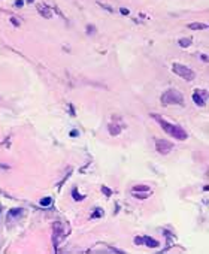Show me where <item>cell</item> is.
I'll list each match as a JSON object with an SVG mask.
<instances>
[{
	"mask_svg": "<svg viewBox=\"0 0 209 254\" xmlns=\"http://www.w3.org/2000/svg\"><path fill=\"white\" fill-rule=\"evenodd\" d=\"M154 118H156L157 121L160 123V126L161 129L166 132V133H169L170 136H173L176 139H179V141H185L187 138H188V135H187V132L182 129L181 126H176V124H170V123H167L166 120H163V118H160V117H157V115H152Z\"/></svg>",
	"mask_w": 209,
	"mask_h": 254,
	"instance_id": "cell-1",
	"label": "cell"
},
{
	"mask_svg": "<svg viewBox=\"0 0 209 254\" xmlns=\"http://www.w3.org/2000/svg\"><path fill=\"white\" fill-rule=\"evenodd\" d=\"M161 103L163 105H179V106H184V97L178 90H167L161 96Z\"/></svg>",
	"mask_w": 209,
	"mask_h": 254,
	"instance_id": "cell-2",
	"label": "cell"
},
{
	"mask_svg": "<svg viewBox=\"0 0 209 254\" xmlns=\"http://www.w3.org/2000/svg\"><path fill=\"white\" fill-rule=\"evenodd\" d=\"M172 70H173L178 76H181L182 79H185V81H193L194 78H196V73L194 70H191L188 66H185V64H181V63H173V66H172Z\"/></svg>",
	"mask_w": 209,
	"mask_h": 254,
	"instance_id": "cell-3",
	"label": "cell"
},
{
	"mask_svg": "<svg viewBox=\"0 0 209 254\" xmlns=\"http://www.w3.org/2000/svg\"><path fill=\"white\" fill-rule=\"evenodd\" d=\"M156 149L160 154H169L173 149V144L167 139H156Z\"/></svg>",
	"mask_w": 209,
	"mask_h": 254,
	"instance_id": "cell-4",
	"label": "cell"
},
{
	"mask_svg": "<svg viewBox=\"0 0 209 254\" xmlns=\"http://www.w3.org/2000/svg\"><path fill=\"white\" fill-rule=\"evenodd\" d=\"M37 12L43 17V18H46V19H50V18H52V12H51V8L48 6V5H43V3H37Z\"/></svg>",
	"mask_w": 209,
	"mask_h": 254,
	"instance_id": "cell-5",
	"label": "cell"
},
{
	"mask_svg": "<svg viewBox=\"0 0 209 254\" xmlns=\"http://www.w3.org/2000/svg\"><path fill=\"white\" fill-rule=\"evenodd\" d=\"M193 100H194V103H196L197 106H205V103H206V93L203 91V93L200 94V91H196V93L193 94Z\"/></svg>",
	"mask_w": 209,
	"mask_h": 254,
	"instance_id": "cell-6",
	"label": "cell"
},
{
	"mask_svg": "<svg viewBox=\"0 0 209 254\" xmlns=\"http://www.w3.org/2000/svg\"><path fill=\"white\" fill-rule=\"evenodd\" d=\"M142 239H143V245H146L148 248H157V247L160 245V242H158V241L152 239V238H149V236H143Z\"/></svg>",
	"mask_w": 209,
	"mask_h": 254,
	"instance_id": "cell-7",
	"label": "cell"
},
{
	"mask_svg": "<svg viewBox=\"0 0 209 254\" xmlns=\"http://www.w3.org/2000/svg\"><path fill=\"white\" fill-rule=\"evenodd\" d=\"M188 29L190 30H206L208 24H205V22H191V24H188Z\"/></svg>",
	"mask_w": 209,
	"mask_h": 254,
	"instance_id": "cell-8",
	"label": "cell"
},
{
	"mask_svg": "<svg viewBox=\"0 0 209 254\" xmlns=\"http://www.w3.org/2000/svg\"><path fill=\"white\" fill-rule=\"evenodd\" d=\"M178 45H179L181 48H188V46L191 45V37H181V39L178 40Z\"/></svg>",
	"mask_w": 209,
	"mask_h": 254,
	"instance_id": "cell-9",
	"label": "cell"
},
{
	"mask_svg": "<svg viewBox=\"0 0 209 254\" xmlns=\"http://www.w3.org/2000/svg\"><path fill=\"white\" fill-rule=\"evenodd\" d=\"M133 191H146V193H149V187L148 185H135Z\"/></svg>",
	"mask_w": 209,
	"mask_h": 254,
	"instance_id": "cell-10",
	"label": "cell"
},
{
	"mask_svg": "<svg viewBox=\"0 0 209 254\" xmlns=\"http://www.w3.org/2000/svg\"><path fill=\"white\" fill-rule=\"evenodd\" d=\"M8 215H12V217L22 215V209H19V208H14V209H11V211H9V214H8Z\"/></svg>",
	"mask_w": 209,
	"mask_h": 254,
	"instance_id": "cell-11",
	"label": "cell"
},
{
	"mask_svg": "<svg viewBox=\"0 0 209 254\" xmlns=\"http://www.w3.org/2000/svg\"><path fill=\"white\" fill-rule=\"evenodd\" d=\"M109 132H111V135H112V136H115V135H120L121 129H120V127H115L114 124H111V126H109Z\"/></svg>",
	"mask_w": 209,
	"mask_h": 254,
	"instance_id": "cell-12",
	"label": "cell"
},
{
	"mask_svg": "<svg viewBox=\"0 0 209 254\" xmlns=\"http://www.w3.org/2000/svg\"><path fill=\"white\" fill-rule=\"evenodd\" d=\"M72 196H73V199L76 200V202H79V200L84 199V196H81V194L78 193V188H73V190H72Z\"/></svg>",
	"mask_w": 209,
	"mask_h": 254,
	"instance_id": "cell-13",
	"label": "cell"
},
{
	"mask_svg": "<svg viewBox=\"0 0 209 254\" xmlns=\"http://www.w3.org/2000/svg\"><path fill=\"white\" fill-rule=\"evenodd\" d=\"M39 203H40V206H50L52 203V199L51 197H43V199H40Z\"/></svg>",
	"mask_w": 209,
	"mask_h": 254,
	"instance_id": "cell-14",
	"label": "cell"
},
{
	"mask_svg": "<svg viewBox=\"0 0 209 254\" xmlns=\"http://www.w3.org/2000/svg\"><path fill=\"white\" fill-rule=\"evenodd\" d=\"M102 191H103V193L106 194V196H108V197H111V196H112V190H111V188H108L106 185H103V187H102Z\"/></svg>",
	"mask_w": 209,
	"mask_h": 254,
	"instance_id": "cell-15",
	"label": "cell"
},
{
	"mask_svg": "<svg viewBox=\"0 0 209 254\" xmlns=\"http://www.w3.org/2000/svg\"><path fill=\"white\" fill-rule=\"evenodd\" d=\"M94 33H96V27L91 26V24H88L87 26V35H94Z\"/></svg>",
	"mask_w": 209,
	"mask_h": 254,
	"instance_id": "cell-16",
	"label": "cell"
},
{
	"mask_svg": "<svg viewBox=\"0 0 209 254\" xmlns=\"http://www.w3.org/2000/svg\"><path fill=\"white\" fill-rule=\"evenodd\" d=\"M102 214H103V212H102V209H99V208H97L91 217H93V218H99V217H102Z\"/></svg>",
	"mask_w": 209,
	"mask_h": 254,
	"instance_id": "cell-17",
	"label": "cell"
},
{
	"mask_svg": "<svg viewBox=\"0 0 209 254\" xmlns=\"http://www.w3.org/2000/svg\"><path fill=\"white\" fill-rule=\"evenodd\" d=\"M24 3H26L24 0H15V3H14V5H15V8H22V6H24Z\"/></svg>",
	"mask_w": 209,
	"mask_h": 254,
	"instance_id": "cell-18",
	"label": "cell"
},
{
	"mask_svg": "<svg viewBox=\"0 0 209 254\" xmlns=\"http://www.w3.org/2000/svg\"><path fill=\"white\" fill-rule=\"evenodd\" d=\"M99 6H100V8H103V9H106V11H109V12H114V9H112L111 6H108V5H103V3H99Z\"/></svg>",
	"mask_w": 209,
	"mask_h": 254,
	"instance_id": "cell-19",
	"label": "cell"
},
{
	"mask_svg": "<svg viewBox=\"0 0 209 254\" xmlns=\"http://www.w3.org/2000/svg\"><path fill=\"white\" fill-rule=\"evenodd\" d=\"M9 19H11V22H12V24H14L15 27H18V26L21 24V22H19V21L17 19V17H12V18H9Z\"/></svg>",
	"mask_w": 209,
	"mask_h": 254,
	"instance_id": "cell-20",
	"label": "cell"
},
{
	"mask_svg": "<svg viewBox=\"0 0 209 254\" xmlns=\"http://www.w3.org/2000/svg\"><path fill=\"white\" fill-rule=\"evenodd\" d=\"M135 244H136V245H143V239L139 238V236H138V238H135Z\"/></svg>",
	"mask_w": 209,
	"mask_h": 254,
	"instance_id": "cell-21",
	"label": "cell"
},
{
	"mask_svg": "<svg viewBox=\"0 0 209 254\" xmlns=\"http://www.w3.org/2000/svg\"><path fill=\"white\" fill-rule=\"evenodd\" d=\"M120 12H121V15H128V14H130V11H128L127 8H121Z\"/></svg>",
	"mask_w": 209,
	"mask_h": 254,
	"instance_id": "cell-22",
	"label": "cell"
},
{
	"mask_svg": "<svg viewBox=\"0 0 209 254\" xmlns=\"http://www.w3.org/2000/svg\"><path fill=\"white\" fill-rule=\"evenodd\" d=\"M54 9H55V12H57V14H58V15H60V17H61V18H64V15H63V12H61V11H60V9H58V8H57V6H55V8H54ZM66 19V18H64Z\"/></svg>",
	"mask_w": 209,
	"mask_h": 254,
	"instance_id": "cell-23",
	"label": "cell"
},
{
	"mask_svg": "<svg viewBox=\"0 0 209 254\" xmlns=\"http://www.w3.org/2000/svg\"><path fill=\"white\" fill-rule=\"evenodd\" d=\"M135 194V197H138V199H145L146 197V194H136V193H133Z\"/></svg>",
	"mask_w": 209,
	"mask_h": 254,
	"instance_id": "cell-24",
	"label": "cell"
},
{
	"mask_svg": "<svg viewBox=\"0 0 209 254\" xmlns=\"http://www.w3.org/2000/svg\"><path fill=\"white\" fill-rule=\"evenodd\" d=\"M69 108H70V115H72V117H75L76 114H75V109H73V105H69Z\"/></svg>",
	"mask_w": 209,
	"mask_h": 254,
	"instance_id": "cell-25",
	"label": "cell"
},
{
	"mask_svg": "<svg viewBox=\"0 0 209 254\" xmlns=\"http://www.w3.org/2000/svg\"><path fill=\"white\" fill-rule=\"evenodd\" d=\"M78 135H79L78 130H72V132H70V136H72V138H75V136H78Z\"/></svg>",
	"mask_w": 209,
	"mask_h": 254,
	"instance_id": "cell-26",
	"label": "cell"
},
{
	"mask_svg": "<svg viewBox=\"0 0 209 254\" xmlns=\"http://www.w3.org/2000/svg\"><path fill=\"white\" fill-rule=\"evenodd\" d=\"M26 2H27V3H33L35 0H26Z\"/></svg>",
	"mask_w": 209,
	"mask_h": 254,
	"instance_id": "cell-27",
	"label": "cell"
}]
</instances>
